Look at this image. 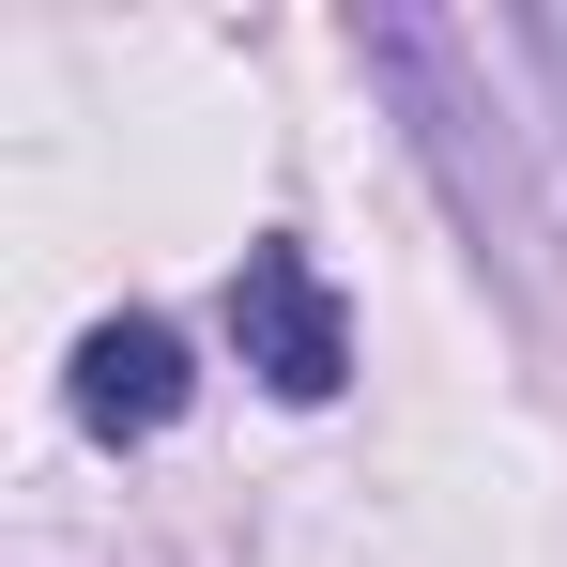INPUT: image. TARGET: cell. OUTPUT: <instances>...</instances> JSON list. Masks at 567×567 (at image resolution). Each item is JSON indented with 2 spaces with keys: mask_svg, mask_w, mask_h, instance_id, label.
Wrapping results in <instances>:
<instances>
[{
  "mask_svg": "<svg viewBox=\"0 0 567 567\" xmlns=\"http://www.w3.org/2000/svg\"><path fill=\"white\" fill-rule=\"evenodd\" d=\"M353 62H369V93L399 107V138H414V169H430V199L461 215V246L491 261V277L553 291V199H537V154H522V107L491 93V62H475L445 16H414V0H383V16H353Z\"/></svg>",
  "mask_w": 567,
  "mask_h": 567,
  "instance_id": "obj_1",
  "label": "cell"
},
{
  "mask_svg": "<svg viewBox=\"0 0 567 567\" xmlns=\"http://www.w3.org/2000/svg\"><path fill=\"white\" fill-rule=\"evenodd\" d=\"M230 353H246L261 399H291V414H322V399L353 383V307L322 291V261H307L291 230H261V246L230 261Z\"/></svg>",
  "mask_w": 567,
  "mask_h": 567,
  "instance_id": "obj_2",
  "label": "cell"
},
{
  "mask_svg": "<svg viewBox=\"0 0 567 567\" xmlns=\"http://www.w3.org/2000/svg\"><path fill=\"white\" fill-rule=\"evenodd\" d=\"M62 399H78V430L93 445H154V430H185V322H154V307H107L93 338H78V369H62Z\"/></svg>",
  "mask_w": 567,
  "mask_h": 567,
  "instance_id": "obj_3",
  "label": "cell"
}]
</instances>
